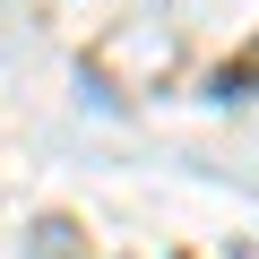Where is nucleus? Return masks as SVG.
Wrapping results in <instances>:
<instances>
[{
  "instance_id": "1",
  "label": "nucleus",
  "mask_w": 259,
  "mask_h": 259,
  "mask_svg": "<svg viewBox=\"0 0 259 259\" xmlns=\"http://www.w3.org/2000/svg\"><path fill=\"white\" fill-rule=\"evenodd\" d=\"M26 259H87V242H78V225H69V216H35Z\"/></svg>"
}]
</instances>
